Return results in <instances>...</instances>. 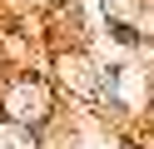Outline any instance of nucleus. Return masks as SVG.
Wrapping results in <instances>:
<instances>
[{
	"label": "nucleus",
	"mask_w": 154,
	"mask_h": 149,
	"mask_svg": "<svg viewBox=\"0 0 154 149\" xmlns=\"http://www.w3.org/2000/svg\"><path fill=\"white\" fill-rule=\"evenodd\" d=\"M109 35L119 40V45H139V30H134V25H124V20H109Z\"/></svg>",
	"instance_id": "f257e3e1"
}]
</instances>
